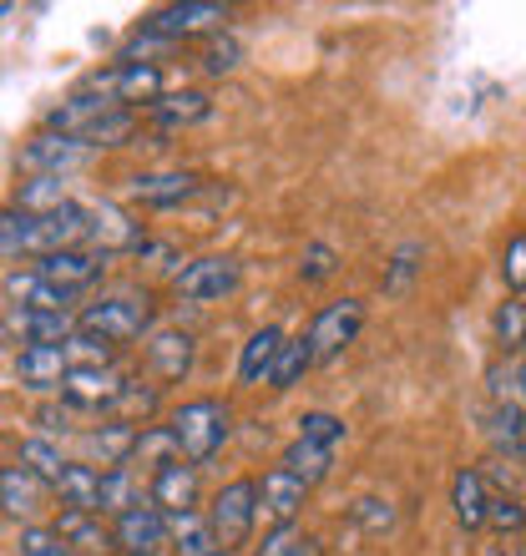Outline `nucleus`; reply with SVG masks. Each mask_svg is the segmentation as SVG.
<instances>
[{"instance_id":"nucleus-44","label":"nucleus","mask_w":526,"mask_h":556,"mask_svg":"<svg viewBox=\"0 0 526 556\" xmlns=\"http://www.w3.org/2000/svg\"><path fill=\"white\" fill-rule=\"evenodd\" d=\"M486 527L497 531V536H522L526 531V506L516 496H491V506H486Z\"/></svg>"},{"instance_id":"nucleus-46","label":"nucleus","mask_w":526,"mask_h":556,"mask_svg":"<svg viewBox=\"0 0 526 556\" xmlns=\"http://www.w3.org/2000/svg\"><path fill=\"white\" fill-rule=\"evenodd\" d=\"M501 283L522 299L526 293V233H512L506 249H501Z\"/></svg>"},{"instance_id":"nucleus-20","label":"nucleus","mask_w":526,"mask_h":556,"mask_svg":"<svg viewBox=\"0 0 526 556\" xmlns=\"http://www.w3.org/2000/svg\"><path fill=\"white\" fill-rule=\"evenodd\" d=\"M132 451H137V425H127V420H107V425H87L82 430V466H91V470L132 466Z\"/></svg>"},{"instance_id":"nucleus-23","label":"nucleus","mask_w":526,"mask_h":556,"mask_svg":"<svg viewBox=\"0 0 526 556\" xmlns=\"http://www.w3.org/2000/svg\"><path fill=\"white\" fill-rule=\"evenodd\" d=\"M72 339V334H66ZM66 339L61 344H36V350H21L15 354V380L26 384V390H51L57 395V384H61V375L72 369V354H66Z\"/></svg>"},{"instance_id":"nucleus-40","label":"nucleus","mask_w":526,"mask_h":556,"mask_svg":"<svg viewBox=\"0 0 526 556\" xmlns=\"http://www.w3.org/2000/svg\"><path fill=\"white\" fill-rule=\"evenodd\" d=\"M243 66V41H238L234 30H213L203 46V72L208 76H228Z\"/></svg>"},{"instance_id":"nucleus-28","label":"nucleus","mask_w":526,"mask_h":556,"mask_svg":"<svg viewBox=\"0 0 526 556\" xmlns=\"http://www.w3.org/2000/svg\"><path fill=\"white\" fill-rule=\"evenodd\" d=\"M112 420H127V425H152L162 415V384L158 380H137V375H127L117 390V400H112Z\"/></svg>"},{"instance_id":"nucleus-53","label":"nucleus","mask_w":526,"mask_h":556,"mask_svg":"<svg viewBox=\"0 0 526 556\" xmlns=\"http://www.w3.org/2000/svg\"><path fill=\"white\" fill-rule=\"evenodd\" d=\"M213 556H234V552H213Z\"/></svg>"},{"instance_id":"nucleus-52","label":"nucleus","mask_w":526,"mask_h":556,"mask_svg":"<svg viewBox=\"0 0 526 556\" xmlns=\"http://www.w3.org/2000/svg\"><path fill=\"white\" fill-rule=\"evenodd\" d=\"M522 476H526V445H522Z\"/></svg>"},{"instance_id":"nucleus-10","label":"nucleus","mask_w":526,"mask_h":556,"mask_svg":"<svg viewBox=\"0 0 526 556\" xmlns=\"http://www.w3.org/2000/svg\"><path fill=\"white\" fill-rule=\"evenodd\" d=\"M122 380L127 375L112 365H72L57 384V400H66V410H112Z\"/></svg>"},{"instance_id":"nucleus-41","label":"nucleus","mask_w":526,"mask_h":556,"mask_svg":"<svg viewBox=\"0 0 526 556\" xmlns=\"http://www.w3.org/2000/svg\"><path fill=\"white\" fill-rule=\"evenodd\" d=\"M132 460H142V466H167V460H177V445L173 435H167V425H142L137 430V451H132Z\"/></svg>"},{"instance_id":"nucleus-26","label":"nucleus","mask_w":526,"mask_h":556,"mask_svg":"<svg viewBox=\"0 0 526 556\" xmlns=\"http://www.w3.org/2000/svg\"><path fill=\"white\" fill-rule=\"evenodd\" d=\"M284 344V329L278 324H263L243 339V350H238V384L253 390V384H268V369H274V354Z\"/></svg>"},{"instance_id":"nucleus-15","label":"nucleus","mask_w":526,"mask_h":556,"mask_svg":"<svg viewBox=\"0 0 526 556\" xmlns=\"http://www.w3.org/2000/svg\"><path fill=\"white\" fill-rule=\"evenodd\" d=\"M192 359H198V344H192L188 329H152V334L142 339V365L158 384L188 380Z\"/></svg>"},{"instance_id":"nucleus-29","label":"nucleus","mask_w":526,"mask_h":556,"mask_svg":"<svg viewBox=\"0 0 526 556\" xmlns=\"http://www.w3.org/2000/svg\"><path fill=\"white\" fill-rule=\"evenodd\" d=\"M309 369H314L309 339L304 334H284V344H278V354H274V369H268V390H274V395H289Z\"/></svg>"},{"instance_id":"nucleus-43","label":"nucleus","mask_w":526,"mask_h":556,"mask_svg":"<svg viewBox=\"0 0 526 556\" xmlns=\"http://www.w3.org/2000/svg\"><path fill=\"white\" fill-rule=\"evenodd\" d=\"M350 516H354V527L370 531V536H385V531H394V506L385 496H360L350 506Z\"/></svg>"},{"instance_id":"nucleus-33","label":"nucleus","mask_w":526,"mask_h":556,"mask_svg":"<svg viewBox=\"0 0 526 556\" xmlns=\"http://www.w3.org/2000/svg\"><path fill=\"white\" fill-rule=\"evenodd\" d=\"M278 466L289 470V476H299V481L314 491L320 481H329V470H335V451H320V445H309V440L293 435L289 445H284V455H278Z\"/></svg>"},{"instance_id":"nucleus-14","label":"nucleus","mask_w":526,"mask_h":556,"mask_svg":"<svg viewBox=\"0 0 526 556\" xmlns=\"http://www.w3.org/2000/svg\"><path fill=\"white\" fill-rule=\"evenodd\" d=\"M259 481V521L268 527H299V511L309 506V485L299 476H289L284 466H268Z\"/></svg>"},{"instance_id":"nucleus-2","label":"nucleus","mask_w":526,"mask_h":556,"mask_svg":"<svg viewBox=\"0 0 526 556\" xmlns=\"http://www.w3.org/2000/svg\"><path fill=\"white\" fill-rule=\"evenodd\" d=\"M158 324V304L147 289H107L91 304L76 308V334L97 339L107 350H122L132 339H147Z\"/></svg>"},{"instance_id":"nucleus-18","label":"nucleus","mask_w":526,"mask_h":556,"mask_svg":"<svg viewBox=\"0 0 526 556\" xmlns=\"http://www.w3.org/2000/svg\"><path fill=\"white\" fill-rule=\"evenodd\" d=\"M0 299L11 308H41V314H72V293L57 289V283H46L36 268H5L0 278Z\"/></svg>"},{"instance_id":"nucleus-21","label":"nucleus","mask_w":526,"mask_h":556,"mask_svg":"<svg viewBox=\"0 0 526 556\" xmlns=\"http://www.w3.org/2000/svg\"><path fill=\"white\" fill-rule=\"evenodd\" d=\"M208 182L198 173H137L132 177V188H127V198L137 207H183V203H192L198 192H203Z\"/></svg>"},{"instance_id":"nucleus-35","label":"nucleus","mask_w":526,"mask_h":556,"mask_svg":"<svg viewBox=\"0 0 526 556\" xmlns=\"http://www.w3.org/2000/svg\"><path fill=\"white\" fill-rule=\"evenodd\" d=\"M15 466H26L30 476H41L46 485L57 481L61 470H66V451H61V440H46V435H26L15 445Z\"/></svg>"},{"instance_id":"nucleus-36","label":"nucleus","mask_w":526,"mask_h":556,"mask_svg":"<svg viewBox=\"0 0 526 556\" xmlns=\"http://www.w3.org/2000/svg\"><path fill=\"white\" fill-rule=\"evenodd\" d=\"M491 334H497V344H501L506 359H516V354L526 350V299H516V293L501 299L497 314H491Z\"/></svg>"},{"instance_id":"nucleus-24","label":"nucleus","mask_w":526,"mask_h":556,"mask_svg":"<svg viewBox=\"0 0 526 556\" xmlns=\"http://www.w3.org/2000/svg\"><path fill=\"white\" fill-rule=\"evenodd\" d=\"M147 117L158 122L162 132H183V127H198V122L213 117V97L198 87H183V91H162L158 102L147 106Z\"/></svg>"},{"instance_id":"nucleus-13","label":"nucleus","mask_w":526,"mask_h":556,"mask_svg":"<svg viewBox=\"0 0 526 556\" xmlns=\"http://www.w3.org/2000/svg\"><path fill=\"white\" fill-rule=\"evenodd\" d=\"M147 501L158 506L162 516L177 511H203V481H198V466L188 460H167L147 476Z\"/></svg>"},{"instance_id":"nucleus-39","label":"nucleus","mask_w":526,"mask_h":556,"mask_svg":"<svg viewBox=\"0 0 526 556\" xmlns=\"http://www.w3.org/2000/svg\"><path fill=\"white\" fill-rule=\"evenodd\" d=\"M61 203H72L66 198V177H26L21 188H15V203L21 213H57Z\"/></svg>"},{"instance_id":"nucleus-48","label":"nucleus","mask_w":526,"mask_h":556,"mask_svg":"<svg viewBox=\"0 0 526 556\" xmlns=\"http://www.w3.org/2000/svg\"><path fill=\"white\" fill-rule=\"evenodd\" d=\"M415 258H421V249L415 243H405V249L394 253V264H390V274H385V293H405L410 289V278H415Z\"/></svg>"},{"instance_id":"nucleus-25","label":"nucleus","mask_w":526,"mask_h":556,"mask_svg":"<svg viewBox=\"0 0 526 556\" xmlns=\"http://www.w3.org/2000/svg\"><path fill=\"white\" fill-rule=\"evenodd\" d=\"M486 506H491V485L476 466H461L451 476V511L461 531H486Z\"/></svg>"},{"instance_id":"nucleus-47","label":"nucleus","mask_w":526,"mask_h":556,"mask_svg":"<svg viewBox=\"0 0 526 556\" xmlns=\"http://www.w3.org/2000/svg\"><path fill=\"white\" fill-rule=\"evenodd\" d=\"M339 268V253L329 249V243H309L304 253H299V278L304 283H324V278H335Z\"/></svg>"},{"instance_id":"nucleus-4","label":"nucleus","mask_w":526,"mask_h":556,"mask_svg":"<svg viewBox=\"0 0 526 556\" xmlns=\"http://www.w3.org/2000/svg\"><path fill=\"white\" fill-rule=\"evenodd\" d=\"M208 527H213V542L218 552H234L238 546L253 542V531H259V481L253 476H238V481H223L208 501Z\"/></svg>"},{"instance_id":"nucleus-45","label":"nucleus","mask_w":526,"mask_h":556,"mask_svg":"<svg viewBox=\"0 0 526 556\" xmlns=\"http://www.w3.org/2000/svg\"><path fill=\"white\" fill-rule=\"evenodd\" d=\"M21 556H76L72 546L61 542L57 531H51V521H36V527H21Z\"/></svg>"},{"instance_id":"nucleus-17","label":"nucleus","mask_w":526,"mask_h":556,"mask_svg":"<svg viewBox=\"0 0 526 556\" xmlns=\"http://www.w3.org/2000/svg\"><path fill=\"white\" fill-rule=\"evenodd\" d=\"M51 506V485L41 476H30L26 466H0V511L21 521V527H36V516Z\"/></svg>"},{"instance_id":"nucleus-27","label":"nucleus","mask_w":526,"mask_h":556,"mask_svg":"<svg viewBox=\"0 0 526 556\" xmlns=\"http://www.w3.org/2000/svg\"><path fill=\"white\" fill-rule=\"evenodd\" d=\"M97 485H102V470L82 466V460H66V470L51 481V501H57L61 511L97 516Z\"/></svg>"},{"instance_id":"nucleus-3","label":"nucleus","mask_w":526,"mask_h":556,"mask_svg":"<svg viewBox=\"0 0 526 556\" xmlns=\"http://www.w3.org/2000/svg\"><path fill=\"white\" fill-rule=\"evenodd\" d=\"M167 435H173V445H177V460L208 466V460L228 445V435H234V405L218 395L183 400L177 410H167Z\"/></svg>"},{"instance_id":"nucleus-32","label":"nucleus","mask_w":526,"mask_h":556,"mask_svg":"<svg viewBox=\"0 0 526 556\" xmlns=\"http://www.w3.org/2000/svg\"><path fill=\"white\" fill-rule=\"evenodd\" d=\"M132 137H137V112H127V106H107L102 117L91 122L76 142L87 147V152H112V147H127Z\"/></svg>"},{"instance_id":"nucleus-12","label":"nucleus","mask_w":526,"mask_h":556,"mask_svg":"<svg viewBox=\"0 0 526 556\" xmlns=\"http://www.w3.org/2000/svg\"><path fill=\"white\" fill-rule=\"evenodd\" d=\"M112 542L122 556H162L167 552V516L152 501H137L122 516H112Z\"/></svg>"},{"instance_id":"nucleus-1","label":"nucleus","mask_w":526,"mask_h":556,"mask_svg":"<svg viewBox=\"0 0 526 556\" xmlns=\"http://www.w3.org/2000/svg\"><path fill=\"white\" fill-rule=\"evenodd\" d=\"M61 249H87V203H61L57 213H0V264L46 258Z\"/></svg>"},{"instance_id":"nucleus-38","label":"nucleus","mask_w":526,"mask_h":556,"mask_svg":"<svg viewBox=\"0 0 526 556\" xmlns=\"http://www.w3.org/2000/svg\"><path fill=\"white\" fill-rule=\"evenodd\" d=\"M253 556H324V542L304 527H268Z\"/></svg>"},{"instance_id":"nucleus-37","label":"nucleus","mask_w":526,"mask_h":556,"mask_svg":"<svg viewBox=\"0 0 526 556\" xmlns=\"http://www.w3.org/2000/svg\"><path fill=\"white\" fill-rule=\"evenodd\" d=\"M486 395H491V405H516V410H526V365L522 359H506V354H501L497 365L486 369Z\"/></svg>"},{"instance_id":"nucleus-50","label":"nucleus","mask_w":526,"mask_h":556,"mask_svg":"<svg viewBox=\"0 0 526 556\" xmlns=\"http://www.w3.org/2000/svg\"><path fill=\"white\" fill-rule=\"evenodd\" d=\"M512 542H516V546H512V556H526V531H522V536H512Z\"/></svg>"},{"instance_id":"nucleus-30","label":"nucleus","mask_w":526,"mask_h":556,"mask_svg":"<svg viewBox=\"0 0 526 556\" xmlns=\"http://www.w3.org/2000/svg\"><path fill=\"white\" fill-rule=\"evenodd\" d=\"M167 552L173 556H213L218 542H213V527H208L203 511H177L167 516Z\"/></svg>"},{"instance_id":"nucleus-22","label":"nucleus","mask_w":526,"mask_h":556,"mask_svg":"<svg viewBox=\"0 0 526 556\" xmlns=\"http://www.w3.org/2000/svg\"><path fill=\"white\" fill-rule=\"evenodd\" d=\"M61 542L72 546L76 556H117V542H112V521L107 516H87V511H61L51 521Z\"/></svg>"},{"instance_id":"nucleus-11","label":"nucleus","mask_w":526,"mask_h":556,"mask_svg":"<svg viewBox=\"0 0 526 556\" xmlns=\"http://www.w3.org/2000/svg\"><path fill=\"white\" fill-rule=\"evenodd\" d=\"M142 223L132 218V207L122 203H87V249L112 258V253H137L142 243Z\"/></svg>"},{"instance_id":"nucleus-16","label":"nucleus","mask_w":526,"mask_h":556,"mask_svg":"<svg viewBox=\"0 0 526 556\" xmlns=\"http://www.w3.org/2000/svg\"><path fill=\"white\" fill-rule=\"evenodd\" d=\"M91 152L76 137H61V132H36L26 147H21V173L26 177H66L76 173Z\"/></svg>"},{"instance_id":"nucleus-6","label":"nucleus","mask_w":526,"mask_h":556,"mask_svg":"<svg viewBox=\"0 0 526 556\" xmlns=\"http://www.w3.org/2000/svg\"><path fill=\"white\" fill-rule=\"evenodd\" d=\"M238 289H243V264L234 253H203V258H188L173 274V293L183 304H223Z\"/></svg>"},{"instance_id":"nucleus-31","label":"nucleus","mask_w":526,"mask_h":556,"mask_svg":"<svg viewBox=\"0 0 526 556\" xmlns=\"http://www.w3.org/2000/svg\"><path fill=\"white\" fill-rule=\"evenodd\" d=\"M137 501H147L142 481H137V470L132 466H112L102 470V485H97V516H122L127 506H137Z\"/></svg>"},{"instance_id":"nucleus-19","label":"nucleus","mask_w":526,"mask_h":556,"mask_svg":"<svg viewBox=\"0 0 526 556\" xmlns=\"http://www.w3.org/2000/svg\"><path fill=\"white\" fill-rule=\"evenodd\" d=\"M30 268H36L46 283H57V289H66L76 299V293L91 289V283L107 274V258H102V253H91V249H61V253L36 258Z\"/></svg>"},{"instance_id":"nucleus-34","label":"nucleus","mask_w":526,"mask_h":556,"mask_svg":"<svg viewBox=\"0 0 526 556\" xmlns=\"http://www.w3.org/2000/svg\"><path fill=\"white\" fill-rule=\"evenodd\" d=\"M486 445H491V455H522L526 445V410H516V405H491V415H486Z\"/></svg>"},{"instance_id":"nucleus-9","label":"nucleus","mask_w":526,"mask_h":556,"mask_svg":"<svg viewBox=\"0 0 526 556\" xmlns=\"http://www.w3.org/2000/svg\"><path fill=\"white\" fill-rule=\"evenodd\" d=\"M66 334H76V314H41V308H11L0 304V344L36 350V344H61Z\"/></svg>"},{"instance_id":"nucleus-7","label":"nucleus","mask_w":526,"mask_h":556,"mask_svg":"<svg viewBox=\"0 0 526 556\" xmlns=\"http://www.w3.org/2000/svg\"><path fill=\"white\" fill-rule=\"evenodd\" d=\"M228 21H234L228 5H213V0H183V5H162V11H152L137 30L152 36V41H162V46H173V41H183V36H213V30H228Z\"/></svg>"},{"instance_id":"nucleus-49","label":"nucleus","mask_w":526,"mask_h":556,"mask_svg":"<svg viewBox=\"0 0 526 556\" xmlns=\"http://www.w3.org/2000/svg\"><path fill=\"white\" fill-rule=\"evenodd\" d=\"M137 264H147V268H183V258L173 253V243H162V238H142L137 243Z\"/></svg>"},{"instance_id":"nucleus-5","label":"nucleus","mask_w":526,"mask_h":556,"mask_svg":"<svg viewBox=\"0 0 526 556\" xmlns=\"http://www.w3.org/2000/svg\"><path fill=\"white\" fill-rule=\"evenodd\" d=\"M82 87L97 91V97H107L112 106L137 112V106H152L162 97V66L158 61L122 56V61H112V66H102V72H91Z\"/></svg>"},{"instance_id":"nucleus-42","label":"nucleus","mask_w":526,"mask_h":556,"mask_svg":"<svg viewBox=\"0 0 526 556\" xmlns=\"http://www.w3.org/2000/svg\"><path fill=\"white\" fill-rule=\"evenodd\" d=\"M299 440L320 445V451H335L339 440H345V420L329 410H304L299 415Z\"/></svg>"},{"instance_id":"nucleus-51","label":"nucleus","mask_w":526,"mask_h":556,"mask_svg":"<svg viewBox=\"0 0 526 556\" xmlns=\"http://www.w3.org/2000/svg\"><path fill=\"white\" fill-rule=\"evenodd\" d=\"M486 556H512V552H506V546H491V552H486Z\"/></svg>"},{"instance_id":"nucleus-8","label":"nucleus","mask_w":526,"mask_h":556,"mask_svg":"<svg viewBox=\"0 0 526 556\" xmlns=\"http://www.w3.org/2000/svg\"><path fill=\"white\" fill-rule=\"evenodd\" d=\"M360 329H365V299H335V304H324L314 314V324L304 329L309 350H314V365L339 359L360 339Z\"/></svg>"}]
</instances>
